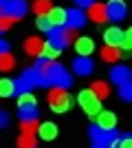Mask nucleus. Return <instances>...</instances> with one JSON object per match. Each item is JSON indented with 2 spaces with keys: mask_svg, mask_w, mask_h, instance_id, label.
I'll return each instance as SVG.
<instances>
[{
  "mask_svg": "<svg viewBox=\"0 0 132 148\" xmlns=\"http://www.w3.org/2000/svg\"><path fill=\"white\" fill-rule=\"evenodd\" d=\"M46 99H49L51 108H53L55 113H66L70 108V104H73V97L66 93V88H57V86H53L49 91Z\"/></svg>",
  "mask_w": 132,
  "mask_h": 148,
  "instance_id": "f257e3e1",
  "label": "nucleus"
},
{
  "mask_svg": "<svg viewBox=\"0 0 132 148\" xmlns=\"http://www.w3.org/2000/svg\"><path fill=\"white\" fill-rule=\"evenodd\" d=\"M75 40V31L68 27H53L49 31V42L55 47L57 51H64L70 42Z\"/></svg>",
  "mask_w": 132,
  "mask_h": 148,
  "instance_id": "f03ea898",
  "label": "nucleus"
},
{
  "mask_svg": "<svg viewBox=\"0 0 132 148\" xmlns=\"http://www.w3.org/2000/svg\"><path fill=\"white\" fill-rule=\"evenodd\" d=\"M77 102H79V106L84 108V113H86L88 117H95V115L101 111V99L97 97L90 88L79 93V95H77Z\"/></svg>",
  "mask_w": 132,
  "mask_h": 148,
  "instance_id": "7ed1b4c3",
  "label": "nucleus"
},
{
  "mask_svg": "<svg viewBox=\"0 0 132 148\" xmlns=\"http://www.w3.org/2000/svg\"><path fill=\"white\" fill-rule=\"evenodd\" d=\"M29 11L26 0H0V16H9L13 20H20Z\"/></svg>",
  "mask_w": 132,
  "mask_h": 148,
  "instance_id": "20e7f679",
  "label": "nucleus"
},
{
  "mask_svg": "<svg viewBox=\"0 0 132 148\" xmlns=\"http://www.w3.org/2000/svg\"><path fill=\"white\" fill-rule=\"evenodd\" d=\"M126 16H128V7L123 0H110L106 5V20H112L117 25L121 20H126Z\"/></svg>",
  "mask_w": 132,
  "mask_h": 148,
  "instance_id": "39448f33",
  "label": "nucleus"
},
{
  "mask_svg": "<svg viewBox=\"0 0 132 148\" xmlns=\"http://www.w3.org/2000/svg\"><path fill=\"white\" fill-rule=\"evenodd\" d=\"M86 22H88V18H86V13H84L82 9H70V11H66V27H68V29L77 31V29H82Z\"/></svg>",
  "mask_w": 132,
  "mask_h": 148,
  "instance_id": "423d86ee",
  "label": "nucleus"
},
{
  "mask_svg": "<svg viewBox=\"0 0 132 148\" xmlns=\"http://www.w3.org/2000/svg\"><path fill=\"white\" fill-rule=\"evenodd\" d=\"M44 16L51 22V27H66V9L62 7H51Z\"/></svg>",
  "mask_w": 132,
  "mask_h": 148,
  "instance_id": "0eeeda50",
  "label": "nucleus"
},
{
  "mask_svg": "<svg viewBox=\"0 0 132 148\" xmlns=\"http://www.w3.org/2000/svg\"><path fill=\"white\" fill-rule=\"evenodd\" d=\"M97 126H99L101 130H112V128H117V117H114V113H110V111H99L97 115Z\"/></svg>",
  "mask_w": 132,
  "mask_h": 148,
  "instance_id": "6e6552de",
  "label": "nucleus"
},
{
  "mask_svg": "<svg viewBox=\"0 0 132 148\" xmlns=\"http://www.w3.org/2000/svg\"><path fill=\"white\" fill-rule=\"evenodd\" d=\"M93 60L88 56H77L75 60H73V71H75L77 75H90L93 73Z\"/></svg>",
  "mask_w": 132,
  "mask_h": 148,
  "instance_id": "1a4fd4ad",
  "label": "nucleus"
},
{
  "mask_svg": "<svg viewBox=\"0 0 132 148\" xmlns=\"http://www.w3.org/2000/svg\"><path fill=\"white\" fill-rule=\"evenodd\" d=\"M110 80L114 84H123V82H130V69L123 66V64H114L110 69Z\"/></svg>",
  "mask_w": 132,
  "mask_h": 148,
  "instance_id": "9d476101",
  "label": "nucleus"
},
{
  "mask_svg": "<svg viewBox=\"0 0 132 148\" xmlns=\"http://www.w3.org/2000/svg\"><path fill=\"white\" fill-rule=\"evenodd\" d=\"M44 142H53L57 137V126L53 122H44V124H38V130H35Z\"/></svg>",
  "mask_w": 132,
  "mask_h": 148,
  "instance_id": "9b49d317",
  "label": "nucleus"
},
{
  "mask_svg": "<svg viewBox=\"0 0 132 148\" xmlns=\"http://www.w3.org/2000/svg\"><path fill=\"white\" fill-rule=\"evenodd\" d=\"M73 42H75V51L79 56H90L95 51V42H93V38H88V36H82L77 40H73Z\"/></svg>",
  "mask_w": 132,
  "mask_h": 148,
  "instance_id": "f8f14e48",
  "label": "nucleus"
},
{
  "mask_svg": "<svg viewBox=\"0 0 132 148\" xmlns=\"http://www.w3.org/2000/svg\"><path fill=\"white\" fill-rule=\"evenodd\" d=\"M93 22L101 25V22H106V5H99V2H93V5L88 7V16Z\"/></svg>",
  "mask_w": 132,
  "mask_h": 148,
  "instance_id": "ddd939ff",
  "label": "nucleus"
},
{
  "mask_svg": "<svg viewBox=\"0 0 132 148\" xmlns=\"http://www.w3.org/2000/svg\"><path fill=\"white\" fill-rule=\"evenodd\" d=\"M33 88H35V84H33L29 77H24V75H20L18 80H13V95H22V93H31Z\"/></svg>",
  "mask_w": 132,
  "mask_h": 148,
  "instance_id": "4468645a",
  "label": "nucleus"
},
{
  "mask_svg": "<svg viewBox=\"0 0 132 148\" xmlns=\"http://www.w3.org/2000/svg\"><path fill=\"white\" fill-rule=\"evenodd\" d=\"M121 33H123V29H119L117 25L110 27V29H106V33H104L106 47H119V42H121Z\"/></svg>",
  "mask_w": 132,
  "mask_h": 148,
  "instance_id": "2eb2a0df",
  "label": "nucleus"
},
{
  "mask_svg": "<svg viewBox=\"0 0 132 148\" xmlns=\"http://www.w3.org/2000/svg\"><path fill=\"white\" fill-rule=\"evenodd\" d=\"M40 49H42V40H40L38 36L29 38V40L24 42V51H26V56H33V58H38V56H40Z\"/></svg>",
  "mask_w": 132,
  "mask_h": 148,
  "instance_id": "dca6fc26",
  "label": "nucleus"
},
{
  "mask_svg": "<svg viewBox=\"0 0 132 148\" xmlns=\"http://www.w3.org/2000/svg\"><path fill=\"white\" fill-rule=\"evenodd\" d=\"M60 53H62V51H57L51 42H42V49H40V56H38V58H44V60L53 62L57 56H60Z\"/></svg>",
  "mask_w": 132,
  "mask_h": 148,
  "instance_id": "f3484780",
  "label": "nucleus"
},
{
  "mask_svg": "<svg viewBox=\"0 0 132 148\" xmlns=\"http://www.w3.org/2000/svg\"><path fill=\"white\" fill-rule=\"evenodd\" d=\"M121 56H123V53L119 51V47H104V49H101V60L104 62H117Z\"/></svg>",
  "mask_w": 132,
  "mask_h": 148,
  "instance_id": "a211bd4d",
  "label": "nucleus"
},
{
  "mask_svg": "<svg viewBox=\"0 0 132 148\" xmlns=\"http://www.w3.org/2000/svg\"><path fill=\"white\" fill-rule=\"evenodd\" d=\"M16 66V58L11 56V51H2L0 53V71L7 73V71H11Z\"/></svg>",
  "mask_w": 132,
  "mask_h": 148,
  "instance_id": "6ab92c4d",
  "label": "nucleus"
},
{
  "mask_svg": "<svg viewBox=\"0 0 132 148\" xmlns=\"http://www.w3.org/2000/svg\"><path fill=\"white\" fill-rule=\"evenodd\" d=\"M18 115L20 119H38L40 111L38 106H18Z\"/></svg>",
  "mask_w": 132,
  "mask_h": 148,
  "instance_id": "aec40b11",
  "label": "nucleus"
},
{
  "mask_svg": "<svg viewBox=\"0 0 132 148\" xmlns=\"http://www.w3.org/2000/svg\"><path fill=\"white\" fill-rule=\"evenodd\" d=\"M90 91H93L99 99H104V97H108V95H110V86H108L106 82H95L93 86H90Z\"/></svg>",
  "mask_w": 132,
  "mask_h": 148,
  "instance_id": "412c9836",
  "label": "nucleus"
},
{
  "mask_svg": "<svg viewBox=\"0 0 132 148\" xmlns=\"http://www.w3.org/2000/svg\"><path fill=\"white\" fill-rule=\"evenodd\" d=\"M13 95V80L0 77V97H11Z\"/></svg>",
  "mask_w": 132,
  "mask_h": 148,
  "instance_id": "4be33fe9",
  "label": "nucleus"
},
{
  "mask_svg": "<svg viewBox=\"0 0 132 148\" xmlns=\"http://www.w3.org/2000/svg\"><path fill=\"white\" fill-rule=\"evenodd\" d=\"M51 7H53V5H51V0H35V2H33V11L38 13V16H44Z\"/></svg>",
  "mask_w": 132,
  "mask_h": 148,
  "instance_id": "5701e85b",
  "label": "nucleus"
},
{
  "mask_svg": "<svg viewBox=\"0 0 132 148\" xmlns=\"http://www.w3.org/2000/svg\"><path fill=\"white\" fill-rule=\"evenodd\" d=\"M119 49H123V51H130V49H132V29H128V31H123V33H121Z\"/></svg>",
  "mask_w": 132,
  "mask_h": 148,
  "instance_id": "b1692460",
  "label": "nucleus"
},
{
  "mask_svg": "<svg viewBox=\"0 0 132 148\" xmlns=\"http://www.w3.org/2000/svg\"><path fill=\"white\" fill-rule=\"evenodd\" d=\"M119 97L123 99V102H130V99H132V84H130V82L119 84Z\"/></svg>",
  "mask_w": 132,
  "mask_h": 148,
  "instance_id": "393cba45",
  "label": "nucleus"
},
{
  "mask_svg": "<svg viewBox=\"0 0 132 148\" xmlns=\"http://www.w3.org/2000/svg\"><path fill=\"white\" fill-rule=\"evenodd\" d=\"M18 106H38V99L31 93H22V95H18Z\"/></svg>",
  "mask_w": 132,
  "mask_h": 148,
  "instance_id": "a878e982",
  "label": "nucleus"
},
{
  "mask_svg": "<svg viewBox=\"0 0 132 148\" xmlns=\"http://www.w3.org/2000/svg\"><path fill=\"white\" fill-rule=\"evenodd\" d=\"M20 128H22V133H29V135H33V133L38 130V119H22Z\"/></svg>",
  "mask_w": 132,
  "mask_h": 148,
  "instance_id": "bb28decb",
  "label": "nucleus"
},
{
  "mask_svg": "<svg viewBox=\"0 0 132 148\" xmlns=\"http://www.w3.org/2000/svg\"><path fill=\"white\" fill-rule=\"evenodd\" d=\"M18 146H20V148H35V139H33V135L22 133V137L18 139Z\"/></svg>",
  "mask_w": 132,
  "mask_h": 148,
  "instance_id": "cd10ccee",
  "label": "nucleus"
},
{
  "mask_svg": "<svg viewBox=\"0 0 132 148\" xmlns=\"http://www.w3.org/2000/svg\"><path fill=\"white\" fill-rule=\"evenodd\" d=\"M117 148H132V135H130V133H126V135H121V137H119Z\"/></svg>",
  "mask_w": 132,
  "mask_h": 148,
  "instance_id": "c85d7f7f",
  "label": "nucleus"
},
{
  "mask_svg": "<svg viewBox=\"0 0 132 148\" xmlns=\"http://www.w3.org/2000/svg\"><path fill=\"white\" fill-rule=\"evenodd\" d=\"M38 29L44 31V33H49V31L53 29V27H51V22L46 20V16H40V18H38Z\"/></svg>",
  "mask_w": 132,
  "mask_h": 148,
  "instance_id": "c756f323",
  "label": "nucleus"
},
{
  "mask_svg": "<svg viewBox=\"0 0 132 148\" xmlns=\"http://www.w3.org/2000/svg\"><path fill=\"white\" fill-rule=\"evenodd\" d=\"M13 22H16V20L9 18V16H0V33H2V31H7L9 27L13 25Z\"/></svg>",
  "mask_w": 132,
  "mask_h": 148,
  "instance_id": "7c9ffc66",
  "label": "nucleus"
},
{
  "mask_svg": "<svg viewBox=\"0 0 132 148\" xmlns=\"http://www.w3.org/2000/svg\"><path fill=\"white\" fill-rule=\"evenodd\" d=\"M7 124H9V113H7V111H0V128H5Z\"/></svg>",
  "mask_w": 132,
  "mask_h": 148,
  "instance_id": "2f4dec72",
  "label": "nucleus"
},
{
  "mask_svg": "<svg viewBox=\"0 0 132 148\" xmlns=\"http://www.w3.org/2000/svg\"><path fill=\"white\" fill-rule=\"evenodd\" d=\"M75 2H77V9H88L95 0H75Z\"/></svg>",
  "mask_w": 132,
  "mask_h": 148,
  "instance_id": "473e14b6",
  "label": "nucleus"
},
{
  "mask_svg": "<svg viewBox=\"0 0 132 148\" xmlns=\"http://www.w3.org/2000/svg\"><path fill=\"white\" fill-rule=\"evenodd\" d=\"M2 51H9V42H5V40L0 38V53H2Z\"/></svg>",
  "mask_w": 132,
  "mask_h": 148,
  "instance_id": "72a5a7b5",
  "label": "nucleus"
},
{
  "mask_svg": "<svg viewBox=\"0 0 132 148\" xmlns=\"http://www.w3.org/2000/svg\"><path fill=\"white\" fill-rule=\"evenodd\" d=\"M93 148H104V146H93Z\"/></svg>",
  "mask_w": 132,
  "mask_h": 148,
  "instance_id": "f704fd0d",
  "label": "nucleus"
},
{
  "mask_svg": "<svg viewBox=\"0 0 132 148\" xmlns=\"http://www.w3.org/2000/svg\"><path fill=\"white\" fill-rule=\"evenodd\" d=\"M35 148H38V146H35Z\"/></svg>",
  "mask_w": 132,
  "mask_h": 148,
  "instance_id": "c9c22d12",
  "label": "nucleus"
}]
</instances>
